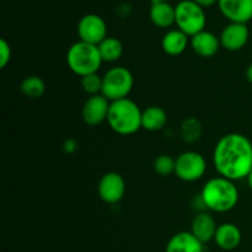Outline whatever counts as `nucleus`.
I'll list each match as a JSON object with an SVG mask.
<instances>
[{"mask_svg": "<svg viewBox=\"0 0 252 252\" xmlns=\"http://www.w3.org/2000/svg\"><path fill=\"white\" fill-rule=\"evenodd\" d=\"M207 171L206 159L197 152H184L176 158L175 175L185 182H194L201 180Z\"/></svg>", "mask_w": 252, "mask_h": 252, "instance_id": "nucleus-7", "label": "nucleus"}, {"mask_svg": "<svg viewBox=\"0 0 252 252\" xmlns=\"http://www.w3.org/2000/svg\"><path fill=\"white\" fill-rule=\"evenodd\" d=\"M150 20L153 24L159 29H170L175 25V6H172L169 1L152 2L149 11Z\"/></svg>", "mask_w": 252, "mask_h": 252, "instance_id": "nucleus-17", "label": "nucleus"}, {"mask_svg": "<svg viewBox=\"0 0 252 252\" xmlns=\"http://www.w3.org/2000/svg\"><path fill=\"white\" fill-rule=\"evenodd\" d=\"M176 159L167 154H161L154 160V170L160 176H170L175 174Z\"/></svg>", "mask_w": 252, "mask_h": 252, "instance_id": "nucleus-23", "label": "nucleus"}, {"mask_svg": "<svg viewBox=\"0 0 252 252\" xmlns=\"http://www.w3.org/2000/svg\"><path fill=\"white\" fill-rule=\"evenodd\" d=\"M81 88L88 95L95 96L102 93V76L97 73L89 74V75L81 78Z\"/></svg>", "mask_w": 252, "mask_h": 252, "instance_id": "nucleus-24", "label": "nucleus"}, {"mask_svg": "<svg viewBox=\"0 0 252 252\" xmlns=\"http://www.w3.org/2000/svg\"><path fill=\"white\" fill-rule=\"evenodd\" d=\"M250 31H249L248 24H238V22H230L226 25L220 32V44L223 48L230 52L241 51L248 44Z\"/></svg>", "mask_w": 252, "mask_h": 252, "instance_id": "nucleus-11", "label": "nucleus"}, {"mask_svg": "<svg viewBox=\"0 0 252 252\" xmlns=\"http://www.w3.org/2000/svg\"><path fill=\"white\" fill-rule=\"evenodd\" d=\"M111 101H108L102 94L89 96L81 110L84 122L88 126H98L107 121Z\"/></svg>", "mask_w": 252, "mask_h": 252, "instance_id": "nucleus-10", "label": "nucleus"}, {"mask_svg": "<svg viewBox=\"0 0 252 252\" xmlns=\"http://www.w3.org/2000/svg\"><path fill=\"white\" fill-rule=\"evenodd\" d=\"M165 252H203V243L191 231H180L170 239Z\"/></svg>", "mask_w": 252, "mask_h": 252, "instance_id": "nucleus-16", "label": "nucleus"}, {"mask_svg": "<svg viewBox=\"0 0 252 252\" xmlns=\"http://www.w3.org/2000/svg\"><path fill=\"white\" fill-rule=\"evenodd\" d=\"M197 4L201 5L202 7H211L213 5L218 4V0H193Z\"/></svg>", "mask_w": 252, "mask_h": 252, "instance_id": "nucleus-26", "label": "nucleus"}, {"mask_svg": "<svg viewBox=\"0 0 252 252\" xmlns=\"http://www.w3.org/2000/svg\"><path fill=\"white\" fill-rule=\"evenodd\" d=\"M202 133V127L201 123L193 117H189L187 120H185V122L182 123L181 127V137L185 142L193 143L196 140L199 139Z\"/></svg>", "mask_w": 252, "mask_h": 252, "instance_id": "nucleus-22", "label": "nucleus"}, {"mask_svg": "<svg viewBox=\"0 0 252 252\" xmlns=\"http://www.w3.org/2000/svg\"><path fill=\"white\" fill-rule=\"evenodd\" d=\"M217 229L218 226H217L216 219L207 212L197 213L191 224V233L203 244L214 240Z\"/></svg>", "mask_w": 252, "mask_h": 252, "instance_id": "nucleus-14", "label": "nucleus"}, {"mask_svg": "<svg viewBox=\"0 0 252 252\" xmlns=\"http://www.w3.org/2000/svg\"><path fill=\"white\" fill-rule=\"evenodd\" d=\"M20 90L26 97L36 100V98H41L46 93V83L41 76L30 75L21 81Z\"/></svg>", "mask_w": 252, "mask_h": 252, "instance_id": "nucleus-21", "label": "nucleus"}, {"mask_svg": "<svg viewBox=\"0 0 252 252\" xmlns=\"http://www.w3.org/2000/svg\"><path fill=\"white\" fill-rule=\"evenodd\" d=\"M218 6L230 22L248 24L252 20V0H218Z\"/></svg>", "mask_w": 252, "mask_h": 252, "instance_id": "nucleus-12", "label": "nucleus"}, {"mask_svg": "<svg viewBox=\"0 0 252 252\" xmlns=\"http://www.w3.org/2000/svg\"><path fill=\"white\" fill-rule=\"evenodd\" d=\"M246 180H248V185H249V187H250V189L252 191V170H251L250 174H249V176L246 177Z\"/></svg>", "mask_w": 252, "mask_h": 252, "instance_id": "nucleus-28", "label": "nucleus"}, {"mask_svg": "<svg viewBox=\"0 0 252 252\" xmlns=\"http://www.w3.org/2000/svg\"><path fill=\"white\" fill-rule=\"evenodd\" d=\"M102 63L100 52L95 44L78 41L71 44L66 52V64L69 69L80 78L97 73Z\"/></svg>", "mask_w": 252, "mask_h": 252, "instance_id": "nucleus-4", "label": "nucleus"}, {"mask_svg": "<svg viewBox=\"0 0 252 252\" xmlns=\"http://www.w3.org/2000/svg\"><path fill=\"white\" fill-rule=\"evenodd\" d=\"M245 75H246V79H248L249 83L252 84V63L248 66V68H246Z\"/></svg>", "mask_w": 252, "mask_h": 252, "instance_id": "nucleus-27", "label": "nucleus"}, {"mask_svg": "<svg viewBox=\"0 0 252 252\" xmlns=\"http://www.w3.org/2000/svg\"><path fill=\"white\" fill-rule=\"evenodd\" d=\"M11 61V46L6 39H0V68L4 69Z\"/></svg>", "mask_w": 252, "mask_h": 252, "instance_id": "nucleus-25", "label": "nucleus"}, {"mask_svg": "<svg viewBox=\"0 0 252 252\" xmlns=\"http://www.w3.org/2000/svg\"><path fill=\"white\" fill-rule=\"evenodd\" d=\"M241 239H243L241 230L238 225L233 223H223L218 225L216 236H214L217 246L225 251L235 250L240 245Z\"/></svg>", "mask_w": 252, "mask_h": 252, "instance_id": "nucleus-15", "label": "nucleus"}, {"mask_svg": "<svg viewBox=\"0 0 252 252\" xmlns=\"http://www.w3.org/2000/svg\"><path fill=\"white\" fill-rule=\"evenodd\" d=\"M213 164L219 176L231 181L246 179L252 170V143L241 133L223 135L214 147Z\"/></svg>", "mask_w": 252, "mask_h": 252, "instance_id": "nucleus-1", "label": "nucleus"}, {"mask_svg": "<svg viewBox=\"0 0 252 252\" xmlns=\"http://www.w3.org/2000/svg\"><path fill=\"white\" fill-rule=\"evenodd\" d=\"M76 31L79 41L98 46L107 37V25L98 15L86 14L79 20Z\"/></svg>", "mask_w": 252, "mask_h": 252, "instance_id": "nucleus-8", "label": "nucleus"}, {"mask_svg": "<svg viewBox=\"0 0 252 252\" xmlns=\"http://www.w3.org/2000/svg\"><path fill=\"white\" fill-rule=\"evenodd\" d=\"M189 37L181 30H170L161 39V48L166 54L172 57L180 56L186 51L189 43Z\"/></svg>", "mask_w": 252, "mask_h": 252, "instance_id": "nucleus-18", "label": "nucleus"}, {"mask_svg": "<svg viewBox=\"0 0 252 252\" xmlns=\"http://www.w3.org/2000/svg\"><path fill=\"white\" fill-rule=\"evenodd\" d=\"M159 1H169V0H152V2H159Z\"/></svg>", "mask_w": 252, "mask_h": 252, "instance_id": "nucleus-29", "label": "nucleus"}, {"mask_svg": "<svg viewBox=\"0 0 252 252\" xmlns=\"http://www.w3.org/2000/svg\"><path fill=\"white\" fill-rule=\"evenodd\" d=\"M189 44H191L194 53L202 58H212L218 53L219 48L221 47L219 37H217L213 32L207 31V30H203L199 33L191 37Z\"/></svg>", "mask_w": 252, "mask_h": 252, "instance_id": "nucleus-13", "label": "nucleus"}, {"mask_svg": "<svg viewBox=\"0 0 252 252\" xmlns=\"http://www.w3.org/2000/svg\"><path fill=\"white\" fill-rule=\"evenodd\" d=\"M98 197L107 204H116L122 201L126 193V182L118 172H106L97 185Z\"/></svg>", "mask_w": 252, "mask_h": 252, "instance_id": "nucleus-9", "label": "nucleus"}, {"mask_svg": "<svg viewBox=\"0 0 252 252\" xmlns=\"http://www.w3.org/2000/svg\"><path fill=\"white\" fill-rule=\"evenodd\" d=\"M134 86V78L125 66H113L102 76V95L108 101L127 98Z\"/></svg>", "mask_w": 252, "mask_h": 252, "instance_id": "nucleus-6", "label": "nucleus"}, {"mask_svg": "<svg viewBox=\"0 0 252 252\" xmlns=\"http://www.w3.org/2000/svg\"><path fill=\"white\" fill-rule=\"evenodd\" d=\"M175 25L189 37H193L206 30L207 16L204 7L193 0H181L175 6Z\"/></svg>", "mask_w": 252, "mask_h": 252, "instance_id": "nucleus-5", "label": "nucleus"}, {"mask_svg": "<svg viewBox=\"0 0 252 252\" xmlns=\"http://www.w3.org/2000/svg\"><path fill=\"white\" fill-rule=\"evenodd\" d=\"M204 207L212 212L225 213L236 207L239 202V189L234 181L223 176L208 180L201 191Z\"/></svg>", "mask_w": 252, "mask_h": 252, "instance_id": "nucleus-2", "label": "nucleus"}, {"mask_svg": "<svg viewBox=\"0 0 252 252\" xmlns=\"http://www.w3.org/2000/svg\"><path fill=\"white\" fill-rule=\"evenodd\" d=\"M167 123V113L160 106H149L143 111L142 128L149 132L161 130Z\"/></svg>", "mask_w": 252, "mask_h": 252, "instance_id": "nucleus-19", "label": "nucleus"}, {"mask_svg": "<svg viewBox=\"0 0 252 252\" xmlns=\"http://www.w3.org/2000/svg\"><path fill=\"white\" fill-rule=\"evenodd\" d=\"M143 111L129 97L111 102L107 123L120 135H132L142 128Z\"/></svg>", "mask_w": 252, "mask_h": 252, "instance_id": "nucleus-3", "label": "nucleus"}, {"mask_svg": "<svg viewBox=\"0 0 252 252\" xmlns=\"http://www.w3.org/2000/svg\"><path fill=\"white\" fill-rule=\"evenodd\" d=\"M97 48L103 63H115L123 54L122 42L116 37L107 36L98 44Z\"/></svg>", "mask_w": 252, "mask_h": 252, "instance_id": "nucleus-20", "label": "nucleus"}]
</instances>
